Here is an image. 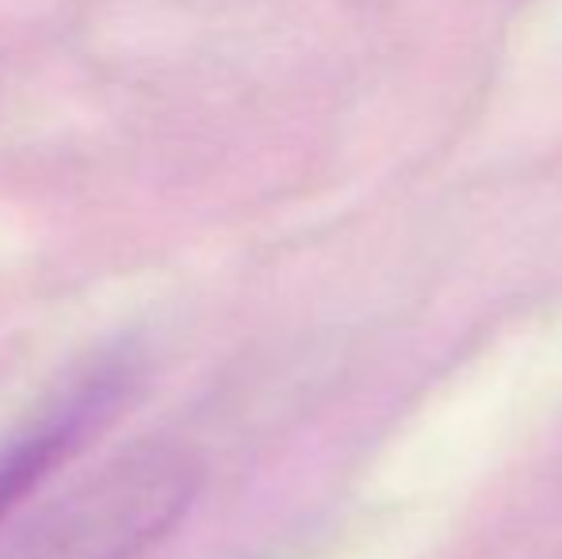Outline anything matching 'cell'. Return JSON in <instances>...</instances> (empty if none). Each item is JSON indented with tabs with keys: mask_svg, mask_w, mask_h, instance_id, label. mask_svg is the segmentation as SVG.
<instances>
[{
	"mask_svg": "<svg viewBox=\"0 0 562 559\" xmlns=\"http://www.w3.org/2000/svg\"><path fill=\"white\" fill-rule=\"evenodd\" d=\"M203 468L172 445H138L77 487L12 559H138L200 494Z\"/></svg>",
	"mask_w": 562,
	"mask_h": 559,
	"instance_id": "1",
	"label": "cell"
},
{
	"mask_svg": "<svg viewBox=\"0 0 562 559\" xmlns=\"http://www.w3.org/2000/svg\"><path fill=\"white\" fill-rule=\"evenodd\" d=\"M134 388L131 357H112L92 365L69 391L43 406L35 422L15 433L12 445L0 452V522L58 468L74 460L92 433H100L119 414L123 399Z\"/></svg>",
	"mask_w": 562,
	"mask_h": 559,
	"instance_id": "2",
	"label": "cell"
}]
</instances>
